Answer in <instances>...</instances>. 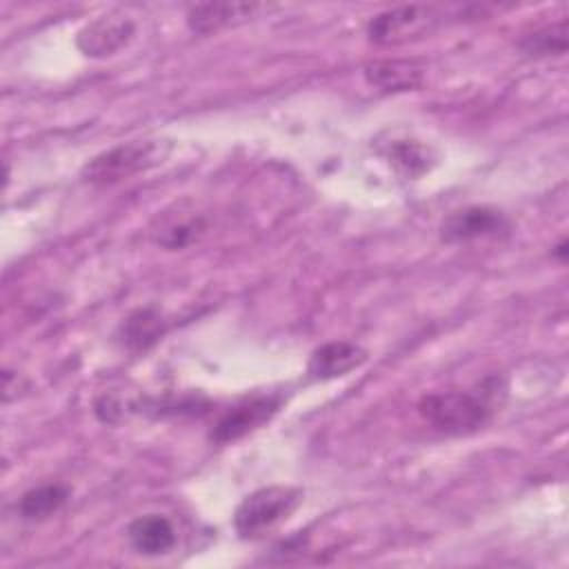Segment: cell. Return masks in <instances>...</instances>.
<instances>
[{
	"label": "cell",
	"instance_id": "4",
	"mask_svg": "<svg viewBox=\"0 0 569 569\" xmlns=\"http://www.w3.org/2000/svg\"><path fill=\"white\" fill-rule=\"evenodd\" d=\"M442 11L429 4H405L387 9L367 22V36L376 44H396L420 38L440 24Z\"/></svg>",
	"mask_w": 569,
	"mask_h": 569
},
{
	"label": "cell",
	"instance_id": "17",
	"mask_svg": "<svg viewBox=\"0 0 569 569\" xmlns=\"http://www.w3.org/2000/svg\"><path fill=\"white\" fill-rule=\"evenodd\" d=\"M567 247H569V242H567V240H560V242H558V247L553 249V256H556L558 260H567V253H569V249H567Z\"/></svg>",
	"mask_w": 569,
	"mask_h": 569
},
{
	"label": "cell",
	"instance_id": "8",
	"mask_svg": "<svg viewBox=\"0 0 569 569\" xmlns=\"http://www.w3.org/2000/svg\"><path fill=\"white\" fill-rule=\"evenodd\" d=\"M280 409V398L278 396H258L251 398L233 409H229L227 413H222L218 418V422L213 425L209 438L218 445H227L233 440H240L242 436L251 433L253 429L262 427L264 422H269Z\"/></svg>",
	"mask_w": 569,
	"mask_h": 569
},
{
	"label": "cell",
	"instance_id": "1",
	"mask_svg": "<svg viewBox=\"0 0 569 569\" xmlns=\"http://www.w3.org/2000/svg\"><path fill=\"white\" fill-rule=\"evenodd\" d=\"M498 393H505V387L498 378H487L473 389H447L433 391L420 398L418 413L427 425L447 436H467L482 429L498 402Z\"/></svg>",
	"mask_w": 569,
	"mask_h": 569
},
{
	"label": "cell",
	"instance_id": "12",
	"mask_svg": "<svg viewBox=\"0 0 569 569\" xmlns=\"http://www.w3.org/2000/svg\"><path fill=\"white\" fill-rule=\"evenodd\" d=\"M129 545L142 556L169 553L176 545V529L167 516L147 513L127 527Z\"/></svg>",
	"mask_w": 569,
	"mask_h": 569
},
{
	"label": "cell",
	"instance_id": "7",
	"mask_svg": "<svg viewBox=\"0 0 569 569\" xmlns=\"http://www.w3.org/2000/svg\"><path fill=\"white\" fill-rule=\"evenodd\" d=\"M202 231H204V216L189 200H184L158 213L149 229V236L156 244L176 251L196 242Z\"/></svg>",
	"mask_w": 569,
	"mask_h": 569
},
{
	"label": "cell",
	"instance_id": "16",
	"mask_svg": "<svg viewBox=\"0 0 569 569\" xmlns=\"http://www.w3.org/2000/svg\"><path fill=\"white\" fill-rule=\"evenodd\" d=\"M518 47L529 58L562 56L567 51V20L545 24L518 40Z\"/></svg>",
	"mask_w": 569,
	"mask_h": 569
},
{
	"label": "cell",
	"instance_id": "5",
	"mask_svg": "<svg viewBox=\"0 0 569 569\" xmlns=\"http://www.w3.org/2000/svg\"><path fill=\"white\" fill-rule=\"evenodd\" d=\"M509 231V220L500 209L473 204L449 213L440 222V238L445 242H469L478 238L500 236Z\"/></svg>",
	"mask_w": 569,
	"mask_h": 569
},
{
	"label": "cell",
	"instance_id": "11",
	"mask_svg": "<svg viewBox=\"0 0 569 569\" xmlns=\"http://www.w3.org/2000/svg\"><path fill=\"white\" fill-rule=\"evenodd\" d=\"M425 71L427 67L418 60H373L365 64L362 73L367 82L380 91H413L425 82Z\"/></svg>",
	"mask_w": 569,
	"mask_h": 569
},
{
	"label": "cell",
	"instance_id": "14",
	"mask_svg": "<svg viewBox=\"0 0 569 569\" xmlns=\"http://www.w3.org/2000/svg\"><path fill=\"white\" fill-rule=\"evenodd\" d=\"M385 158L407 178H418L427 173L433 164V153L429 147L420 144L418 140H391L385 151Z\"/></svg>",
	"mask_w": 569,
	"mask_h": 569
},
{
	"label": "cell",
	"instance_id": "6",
	"mask_svg": "<svg viewBox=\"0 0 569 569\" xmlns=\"http://www.w3.org/2000/svg\"><path fill=\"white\" fill-rule=\"evenodd\" d=\"M136 24L129 16L111 11L87 22L76 38L78 49L89 58H107L120 51L133 36Z\"/></svg>",
	"mask_w": 569,
	"mask_h": 569
},
{
	"label": "cell",
	"instance_id": "2",
	"mask_svg": "<svg viewBox=\"0 0 569 569\" xmlns=\"http://www.w3.org/2000/svg\"><path fill=\"white\" fill-rule=\"evenodd\" d=\"M171 142L162 138L129 140L93 156L80 171V178L93 187L116 184L136 173L153 169L167 160Z\"/></svg>",
	"mask_w": 569,
	"mask_h": 569
},
{
	"label": "cell",
	"instance_id": "9",
	"mask_svg": "<svg viewBox=\"0 0 569 569\" xmlns=\"http://www.w3.org/2000/svg\"><path fill=\"white\" fill-rule=\"evenodd\" d=\"M258 9L253 2H198L187 9V24L193 33L211 36L247 22Z\"/></svg>",
	"mask_w": 569,
	"mask_h": 569
},
{
	"label": "cell",
	"instance_id": "15",
	"mask_svg": "<svg viewBox=\"0 0 569 569\" xmlns=\"http://www.w3.org/2000/svg\"><path fill=\"white\" fill-rule=\"evenodd\" d=\"M69 498V489L62 485H40L29 489L18 500V513L24 520H42L53 516Z\"/></svg>",
	"mask_w": 569,
	"mask_h": 569
},
{
	"label": "cell",
	"instance_id": "13",
	"mask_svg": "<svg viewBox=\"0 0 569 569\" xmlns=\"http://www.w3.org/2000/svg\"><path fill=\"white\" fill-rule=\"evenodd\" d=\"M162 333H164V320H162L160 311L153 307L131 311L118 329V338H120L122 347L129 351L149 349L151 345H156L160 340Z\"/></svg>",
	"mask_w": 569,
	"mask_h": 569
},
{
	"label": "cell",
	"instance_id": "3",
	"mask_svg": "<svg viewBox=\"0 0 569 569\" xmlns=\"http://www.w3.org/2000/svg\"><path fill=\"white\" fill-rule=\"evenodd\" d=\"M302 502V491L296 487H282L271 485L251 491L242 498V502L236 507L233 513V527L240 533V538H256L278 525L280 520H287L296 507Z\"/></svg>",
	"mask_w": 569,
	"mask_h": 569
},
{
	"label": "cell",
	"instance_id": "10",
	"mask_svg": "<svg viewBox=\"0 0 569 569\" xmlns=\"http://www.w3.org/2000/svg\"><path fill=\"white\" fill-rule=\"evenodd\" d=\"M367 360V351L356 342L333 340L320 345L307 365V371L316 380H331L338 376H347L349 371L358 369Z\"/></svg>",
	"mask_w": 569,
	"mask_h": 569
}]
</instances>
